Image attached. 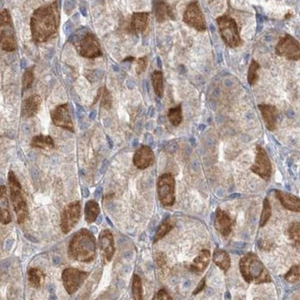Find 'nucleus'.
Masks as SVG:
<instances>
[{"instance_id": "9", "label": "nucleus", "mask_w": 300, "mask_h": 300, "mask_svg": "<svg viewBox=\"0 0 300 300\" xmlns=\"http://www.w3.org/2000/svg\"><path fill=\"white\" fill-rule=\"evenodd\" d=\"M275 53L279 56H283L288 60H300V43L290 35H285L280 38L275 46Z\"/></svg>"}, {"instance_id": "22", "label": "nucleus", "mask_w": 300, "mask_h": 300, "mask_svg": "<svg viewBox=\"0 0 300 300\" xmlns=\"http://www.w3.org/2000/svg\"><path fill=\"white\" fill-rule=\"evenodd\" d=\"M211 261V252L208 249H203L199 254L193 259L191 264L189 265V270L193 274L201 275L207 269Z\"/></svg>"}, {"instance_id": "21", "label": "nucleus", "mask_w": 300, "mask_h": 300, "mask_svg": "<svg viewBox=\"0 0 300 300\" xmlns=\"http://www.w3.org/2000/svg\"><path fill=\"white\" fill-rule=\"evenodd\" d=\"M42 106V98L39 95H31L25 99L21 106V116L32 117L39 112Z\"/></svg>"}, {"instance_id": "27", "label": "nucleus", "mask_w": 300, "mask_h": 300, "mask_svg": "<svg viewBox=\"0 0 300 300\" xmlns=\"http://www.w3.org/2000/svg\"><path fill=\"white\" fill-rule=\"evenodd\" d=\"M31 146L42 150H51L55 148V142L51 136L37 135L31 139Z\"/></svg>"}, {"instance_id": "51", "label": "nucleus", "mask_w": 300, "mask_h": 300, "mask_svg": "<svg viewBox=\"0 0 300 300\" xmlns=\"http://www.w3.org/2000/svg\"><path fill=\"white\" fill-rule=\"evenodd\" d=\"M107 143H109V147L113 148V142L111 141V138L107 136Z\"/></svg>"}, {"instance_id": "3", "label": "nucleus", "mask_w": 300, "mask_h": 300, "mask_svg": "<svg viewBox=\"0 0 300 300\" xmlns=\"http://www.w3.org/2000/svg\"><path fill=\"white\" fill-rule=\"evenodd\" d=\"M239 270L242 277L249 284H266L272 282V277L265 265L255 253L249 252L239 260Z\"/></svg>"}, {"instance_id": "47", "label": "nucleus", "mask_w": 300, "mask_h": 300, "mask_svg": "<svg viewBox=\"0 0 300 300\" xmlns=\"http://www.w3.org/2000/svg\"><path fill=\"white\" fill-rule=\"evenodd\" d=\"M82 195H83V197H84V198L89 197V195H90L89 189H88L87 188H85V187H83V188H82Z\"/></svg>"}, {"instance_id": "10", "label": "nucleus", "mask_w": 300, "mask_h": 300, "mask_svg": "<svg viewBox=\"0 0 300 300\" xmlns=\"http://www.w3.org/2000/svg\"><path fill=\"white\" fill-rule=\"evenodd\" d=\"M89 273L76 268H66L62 272V282L69 295H73L88 278Z\"/></svg>"}, {"instance_id": "1", "label": "nucleus", "mask_w": 300, "mask_h": 300, "mask_svg": "<svg viewBox=\"0 0 300 300\" xmlns=\"http://www.w3.org/2000/svg\"><path fill=\"white\" fill-rule=\"evenodd\" d=\"M59 1L41 6L34 11L30 26L32 40L45 43L55 36L59 24Z\"/></svg>"}, {"instance_id": "26", "label": "nucleus", "mask_w": 300, "mask_h": 300, "mask_svg": "<svg viewBox=\"0 0 300 300\" xmlns=\"http://www.w3.org/2000/svg\"><path fill=\"white\" fill-rule=\"evenodd\" d=\"M45 277V274L39 268H31L27 274V280L29 285L36 289H39L41 287L42 285L44 284Z\"/></svg>"}, {"instance_id": "49", "label": "nucleus", "mask_w": 300, "mask_h": 300, "mask_svg": "<svg viewBox=\"0 0 300 300\" xmlns=\"http://www.w3.org/2000/svg\"><path fill=\"white\" fill-rule=\"evenodd\" d=\"M134 60H135V58L133 56H127L125 59H123L122 63H126V62L130 63V62L134 61Z\"/></svg>"}, {"instance_id": "19", "label": "nucleus", "mask_w": 300, "mask_h": 300, "mask_svg": "<svg viewBox=\"0 0 300 300\" xmlns=\"http://www.w3.org/2000/svg\"><path fill=\"white\" fill-rule=\"evenodd\" d=\"M259 109L263 118L265 126L270 131H274L277 125V117H278V110L275 106L272 105H259Z\"/></svg>"}, {"instance_id": "50", "label": "nucleus", "mask_w": 300, "mask_h": 300, "mask_svg": "<svg viewBox=\"0 0 300 300\" xmlns=\"http://www.w3.org/2000/svg\"><path fill=\"white\" fill-rule=\"evenodd\" d=\"M21 66L22 69H26V66H27V61H26L25 58H22V59H21Z\"/></svg>"}, {"instance_id": "2", "label": "nucleus", "mask_w": 300, "mask_h": 300, "mask_svg": "<svg viewBox=\"0 0 300 300\" xmlns=\"http://www.w3.org/2000/svg\"><path fill=\"white\" fill-rule=\"evenodd\" d=\"M69 255L81 262H91L96 256V241L91 231L82 229L73 236L69 245Z\"/></svg>"}, {"instance_id": "55", "label": "nucleus", "mask_w": 300, "mask_h": 300, "mask_svg": "<svg viewBox=\"0 0 300 300\" xmlns=\"http://www.w3.org/2000/svg\"><path fill=\"white\" fill-rule=\"evenodd\" d=\"M291 14H290V13H287V14H286V15H285V19H288V18H290V17H291Z\"/></svg>"}, {"instance_id": "29", "label": "nucleus", "mask_w": 300, "mask_h": 300, "mask_svg": "<svg viewBox=\"0 0 300 300\" xmlns=\"http://www.w3.org/2000/svg\"><path fill=\"white\" fill-rule=\"evenodd\" d=\"M174 226H175L174 220L170 218L164 220L158 227L157 231L154 236V239H153V243H156L159 240L163 239L174 228Z\"/></svg>"}, {"instance_id": "38", "label": "nucleus", "mask_w": 300, "mask_h": 300, "mask_svg": "<svg viewBox=\"0 0 300 300\" xmlns=\"http://www.w3.org/2000/svg\"><path fill=\"white\" fill-rule=\"evenodd\" d=\"M113 99L111 92L107 90V87H103L102 95H101V107L105 109L109 110L112 107Z\"/></svg>"}, {"instance_id": "30", "label": "nucleus", "mask_w": 300, "mask_h": 300, "mask_svg": "<svg viewBox=\"0 0 300 300\" xmlns=\"http://www.w3.org/2000/svg\"><path fill=\"white\" fill-rule=\"evenodd\" d=\"M152 84L156 95L162 98L163 95V76L160 71H155L152 74Z\"/></svg>"}, {"instance_id": "48", "label": "nucleus", "mask_w": 300, "mask_h": 300, "mask_svg": "<svg viewBox=\"0 0 300 300\" xmlns=\"http://www.w3.org/2000/svg\"><path fill=\"white\" fill-rule=\"evenodd\" d=\"M96 115H97V112L96 111H95V110H93V111H92V112H91V114H90V117H89V118H90V120H94V119H95V118H96Z\"/></svg>"}, {"instance_id": "18", "label": "nucleus", "mask_w": 300, "mask_h": 300, "mask_svg": "<svg viewBox=\"0 0 300 300\" xmlns=\"http://www.w3.org/2000/svg\"><path fill=\"white\" fill-rule=\"evenodd\" d=\"M148 23H149L148 12H135L130 18L128 31L133 35L143 34L147 29Z\"/></svg>"}, {"instance_id": "8", "label": "nucleus", "mask_w": 300, "mask_h": 300, "mask_svg": "<svg viewBox=\"0 0 300 300\" xmlns=\"http://www.w3.org/2000/svg\"><path fill=\"white\" fill-rule=\"evenodd\" d=\"M157 192L160 203L163 206H173L176 202V180L172 174H163L159 177Z\"/></svg>"}, {"instance_id": "5", "label": "nucleus", "mask_w": 300, "mask_h": 300, "mask_svg": "<svg viewBox=\"0 0 300 300\" xmlns=\"http://www.w3.org/2000/svg\"><path fill=\"white\" fill-rule=\"evenodd\" d=\"M8 180L11 190V203L17 216V221L19 224H23L26 219L28 218V207L21 183L13 171L9 172Z\"/></svg>"}, {"instance_id": "45", "label": "nucleus", "mask_w": 300, "mask_h": 300, "mask_svg": "<svg viewBox=\"0 0 300 300\" xmlns=\"http://www.w3.org/2000/svg\"><path fill=\"white\" fill-rule=\"evenodd\" d=\"M72 27H73V23H72V21H66V23L64 24L63 31L66 34V36L72 35Z\"/></svg>"}, {"instance_id": "25", "label": "nucleus", "mask_w": 300, "mask_h": 300, "mask_svg": "<svg viewBox=\"0 0 300 300\" xmlns=\"http://www.w3.org/2000/svg\"><path fill=\"white\" fill-rule=\"evenodd\" d=\"M213 260L214 264L218 266L220 269L223 270L224 273H226L231 266L230 256L224 249H215L213 255Z\"/></svg>"}, {"instance_id": "7", "label": "nucleus", "mask_w": 300, "mask_h": 300, "mask_svg": "<svg viewBox=\"0 0 300 300\" xmlns=\"http://www.w3.org/2000/svg\"><path fill=\"white\" fill-rule=\"evenodd\" d=\"M0 44L4 51L12 52L17 49L12 19L10 11L7 9H4L0 13Z\"/></svg>"}, {"instance_id": "11", "label": "nucleus", "mask_w": 300, "mask_h": 300, "mask_svg": "<svg viewBox=\"0 0 300 300\" xmlns=\"http://www.w3.org/2000/svg\"><path fill=\"white\" fill-rule=\"evenodd\" d=\"M82 205L80 202H73L68 204L62 212L60 227L64 234H69L76 226L81 218Z\"/></svg>"}, {"instance_id": "17", "label": "nucleus", "mask_w": 300, "mask_h": 300, "mask_svg": "<svg viewBox=\"0 0 300 300\" xmlns=\"http://www.w3.org/2000/svg\"><path fill=\"white\" fill-rule=\"evenodd\" d=\"M154 161L153 150L147 145L139 148L133 156V163L139 169H146L152 165Z\"/></svg>"}, {"instance_id": "13", "label": "nucleus", "mask_w": 300, "mask_h": 300, "mask_svg": "<svg viewBox=\"0 0 300 300\" xmlns=\"http://www.w3.org/2000/svg\"><path fill=\"white\" fill-rule=\"evenodd\" d=\"M250 170L264 180H269L272 177V173H273L272 163L266 151L260 145H258L256 147L255 162L251 165Z\"/></svg>"}, {"instance_id": "12", "label": "nucleus", "mask_w": 300, "mask_h": 300, "mask_svg": "<svg viewBox=\"0 0 300 300\" xmlns=\"http://www.w3.org/2000/svg\"><path fill=\"white\" fill-rule=\"evenodd\" d=\"M183 21L186 24L192 27L197 31H204L207 29L204 13L201 10L198 2L196 1H193L187 6L184 12Z\"/></svg>"}, {"instance_id": "46", "label": "nucleus", "mask_w": 300, "mask_h": 300, "mask_svg": "<svg viewBox=\"0 0 300 300\" xmlns=\"http://www.w3.org/2000/svg\"><path fill=\"white\" fill-rule=\"evenodd\" d=\"M81 5H80V11H81V13H82V16H84V17H87V8L86 5H82L83 3L81 2L80 3Z\"/></svg>"}, {"instance_id": "53", "label": "nucleus", "mask_w": 300, "mask_h": 300, "mask_svg": "<svg viewBox=\"0 0 300 300\" xmlns=\"http://www.w3.org/2000/svg\"><path fill=\"white\" fill-rule=\"evenodd\" d=\"M112 69H113V71H114V72H119V68H118V66H117V65H113Z\"/></svg>"}, {"instance_id": "43", "label": "nucleus", "mask_w": 300, "mask_h": 300, "mask_svg": "<svg viewBox=\"0 0 300 300\" xmlns=\"http://www.w3.org/2000/svg\"><path fill=\"white\" fill-rule=\"evenodd\" d=\"M76 1H65L64 2V11H65L66 14H71V12L76 7Z\"/></svg>"}, {"instance_id": "35", "label": "nucleus", "mask_w": 300, "mask_h": 300, "mask_svg": "<svg viewBox=\"0 0 300 300\" xmlns=\"http://www.w3.org/2000/svg\"><path fill=\"white\" fill-rule=\"evenodd\" d=\"M271 216H272V206L270 204L269 199L266 198H264L263 204H262V211H261V214H260L259 226L260 227L265 226V224L268 223Z\"/></svg>"}, {"instance_id": "34", "label": "nucleus", "mask_w": 300, "mask_h": 300, "mask_svg": "<svg viewBox=\"0 0 300 300\" xmlns=\"http://www.w3.org/2000/svg\"><path fill=\"white\" fill-rule=\"evenodd\" d=\"M35 81V66L26 69L22 76V93L31 88Z\"/></svg>"}, {"instance_id": "16", "label": "nucleus", "mask_w": 300, "mask_h": 300, "mask_svg": "<svg viewBox=\"0 0 300 300\" xmlns=\"http://www.w3.org/2000/svg\"><path fill=\"white\" fill-rule=\"evenodd\" d=\"M99 247L102 250L103 255L107 261H111L115 255L116 248H115V240L111 231L103 230L98 238Z\"/></svg>"}, {"instance_id": "41", "label": "nucleus", "mask_w": 300, "mask_h": 300, "mask_svg": "<svg viewBox=\"0 0 300 300\" xmlns=\"http://www.w3.org/2000/svg\"><path fill=\"white\" fill-rule=\"evenodd\" d=\"M147 66V56L139 57L137 60V66H136V73H137L138 75H140V74H142L143 72H145V70H146Z\"/></svg>"}, {"instance_id": "39", "label": "nucleus", "mask_w": 300, "mask_h": 300, "mask_svg": "<svg viewBox=\"0 0 300 300\" xmlns=\"http://www.w3.org/2000/svg\"><path fill=\"white\" fill-rule=\"evenodd\" d=\"M84 76L90 82H95L102 79L104 76V72L99 71V70H87L84 72Z\"/></svg>"}, {"instance_id": "15", "label": "nucleus", "mask_w": 300, "mask_h": 300, "mask_svg": "<svg viewBox=\"0 0 300 300\" xmlns=\"http://www.w3.org/2000/svg\"><path fill=\"white\" fill-rule=\"evenodd\" d=\"M235 221L231 218L230 214L221 208H218L215 212L214 217V226L216 230L223 237H228L231 234L234 227Z\"/></svg>"}, {"instance_id": "28", "label": "nucleus", "mask_w": 300, "mask_h": 300, "mask_svg": "<svg viewBox=\"0 0 300 300\" xmlns=\"http://www.w3.org/2000/svg\"><path fill=\"white\" fill-rule=\"evenodd\" d=\"M85 221L88 224H92L96 221L97 217L100 214V206L95 201H89L85 204L84 208Z\"/></svg>"}, {"instance_id": "40", "label": "nucleus", "mask_w": 300, "mask_h": 300, "mask_svg": "<svg viewBox=\"0 0 300 300\" xmlns=\"http://www.w3.org/2000/svg\"><path fill=\"white\" fill-rule=\"evenodd\" d=\"M155 261H156L158 268L162 273H164L168 270V259L163 253L162 252L157 253L155 256Z\"/></svg>"}, {"instance_id": "23", "label": "nucleus", "mask_w": 300, "mask_h": 300, "mask_svg": "<svg viewBox=\"0 0 300 300\" xmlns=\"http://www.w3.org/2000/svg\"><path fill=\"white\" fill-rule=\"evenodd\" d=\"M153 12L158 22H163L168 19L175 20L176 17L174 14L173 10L170 6L164 1H153Z\"/></svg>"}, {"instance_id": "24", "label": "nucleus", "mask_w": 300, "mask_h": 300, "mask_svg": "<svg viewBox=\"0 0 300 300\" xmlns=\"http://www.w3.org/2000/svg\"><path fill=\"white\" fill-rule=\"evenodd\" d=\"M0 219L3 224H10L11 222V214L10 211V205L8 202V195L5 186H1L0 191Z\"/></svg>"}, {"instance_id": "36", "label": "nucleus", "mask_w": 300, "mask_h": 300, "mask_svg": "<svg viewBox=\"0 0 300 300\" xmlns=\"http://www.w3.org/2000/svg\"><path fill=\"white\" fill-rule=\"evenodd\" d=\"M259 70V64L256 60H252L249 65V72H248V82L249 85H254L259 79L258 71Z\"/></svg>"}, {"instance_id": "20", "label": "nucleus", "mask_w": 300, "mask_h": 300, "mask_svg": "<svg viewBox=\"0 0 300 300\" xmlns=\"http://www.w3.org/2000/svg\"><path fill=\"white\" fill-rule=\"evenodd\" d=\"M275 197L282 204L284 208L294 212V213H299L300 212V198L296 197L293 194L287 193L282 190H275Z\"/></svg>"}, {"instance_id": "14", "label": "nucleus", "mask_w": 300, "mask_h": 300, "mask_svg": "<svg viewBox=\"0 0 300 300\" xmlns=\"http://www.w3.org/2000/svg\"><path fill=\"white\" fill-rule=\"evenodd\" d=\"M51 119L56 127H61L69 131L74 132V126L72 122L70 108L68 104L59 105L50 112Z\"/></svg>"}, {"instance_id": "31", "label": "nucleus", "mask_w": 300, "mask_h": 300, "mask_svg": "<svg viewBox=\"0 0 300 300\" xmlns=\"http://www.w3.org/2000/svg\"><path fill=\"white\" fill-rule=\"evenodd\" d=\"M168 120L170 123L175 126L178 127L182 122V106L178 105L177 107H172L168 110Z\"/></svg>"}, {"instance_id": "42", "label": "nucleus", "mask_w": 300, "mask_h": 300, "mask_svg": "<svg viewBox=\"0 0 300 300\" xmlns=\"http://www.w3.org/2000/svg\"><path fill=\"white\" fill-rule=\"evenodd\" d=\"M153 300H173L172 296L168 293V290L160 289L157 293L154 295Z\"/></svg>"}, {"instance_id": "6", "label": "nucleus", "mask_w": 300, "mask_h": 300, "mask_svg": "<svg viewBox=\"0 0 300 300\" xmlns=\"http://www.w3.org/2000/svg\"><path fill=\"white\" fill-rule=\"evenodd\" d=\"M216 21L221 37L226 46L231 48L242 46L243 40L240 37L239 25L234 18L229 15L220 16Z\"/></svg>"}, {"instance_id": "32", "label": "nucleus", "mask_w": 300, "mask_h": 300, "mask_svg": "<svg viewBox=\"0 0 300 300\" xmlns=\"http://www.w3.org/2000/svg\"><path fill=\"white\" fill-rule=\"evenodd\" d=\"M287 235L289 238L292 244L295 246V248H300V223L295 222L290 224Z\"/></svg>"}, {"instance_id": "37", "label": "nucleus", "mask_w": 300, "mask_h": 300, "mask_svg": "<svg viewBox=\"0 0 300 300\" xmlns=\"http://www.w3.org/2000/svg\"><path fill=\"white\" fill-rule=\"evenodd\" d=\"M285 279L291 284L300 281V264L293 265L289 271L285 274Z\"/></svg>"}, {"instance_id": "33", "label": "nucleus", "mask_w": 300, "mask_h": 300, "mask_svg": "<svg viewBox=\"0 0 300 300\" xmlns=\"http://www.w3.org/2000/svg\"><path fill=\"white\" fill-rule=\"evenodd\" d=\"M131 293H132L133 299L143 300V282L139 275H133Z\"/></svg>"}, {"instance_id": "4", "label": "nucleus", "mask_w": 300, "mask_h": 300, "mask_svg": "<svg viewBox=\"0 0 300 300\" xmlns=\"http://www.w3.org/2000/svg\"><path fill=\"white\" fill-rule=\"evenodd\" d=\"M69 42L76 46L79 54L83 57L96 58L102 56L101 46L96 36L86 27H82L70 36Z\"/></svg>"}, {"instance_id": "52", "label": "nucleus", "mask_w": 300, "mask_h": 300, "mask_svg": "<svg viewBox=\"0 0 300 300\" xmlns=\"http://www.w3.org/2000/svg\"><path fill=\"white\" fill-rule=\"evenodd\" d=\"M101 191H102V188H97L96 192H95V196H96L97 198H98V196L101 194Z\"/></svg>"}, {"instance_id": "44", "label": "nucleus", "mask_w": 300, "mask_h": 300, "mask_svg": "<svg viewBox=\"0 0 300 300\" xmlns=\"http://www.w3.org/2000/svg\"><path fill=\"white\" fill-rule=\"evenodd\" d=\"M205 286H206V278H203L202 281L198 283L197 287L194 290L193 295H198V293H201L203 290H204Z\"/></svg>"}, {"instance_id": "54", "label": "nucleus", "mask_w": 300, "mask_h": 300, "mask_svg": "<svg viewBox=\"0 0 300 300\" xmlns=\"http://www.w3.org/2000/svg\"><path fill=\"white\" fill-rule=\"evenodd\" d=\"M157 62H158V66H162V64H161V59H160V57H158Z\"/></svg>"}]
</instances>
